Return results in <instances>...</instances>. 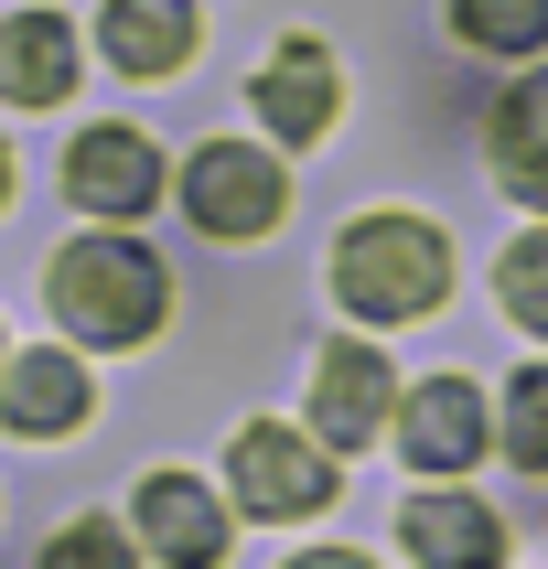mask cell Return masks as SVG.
I'll return each instance as SVG.
<instances>
[{
  "label": "cell",
  "instance_id": "cell-11",
  "mask_svg": "<svg viewBox=\"0 0 548 569\" xmlns=\"http://www.w3.org/2000/svg\"><path fill=\"white\" fill-rule=\"evenodd\" d=\"M87 366H76V355H11V366H0V419H11V430H22V441H64V430H76V419H87Z\"/></svg>",
  "mask_w": 548,
  "mask_h": 569
},
{
  "label": "cell",
  "instance_id": "cell-21",
  "mask_svg": "<svg viewBox=\"0 0 548 569\" xmlns=\"http://www.w3.org/2000/svg\"><path fill=\"white\" fill-rule=\"evenodd\" d=\"M0 366H11V355H0Z\"/></svg>",
  "mask_w": 548,
  "mask_h": 569
},
{
  "label": "cell",
  "instance_id": "cell-7",
  "mask_svg": "<svg viewBox=\"0 0 548 569\" xmlns=\"http://www.w3.org/2000/svg\"><path fill=\"white\" fill-rule=\"evenodd\" d=\"M398 451H409L419 473H462V462L484 451V398H474V377H419L409 409H398Z\"/></svg>",
  "mask_w": 548,
  "mask_h": 569
},
{
  "label": "cell",
  "instance_id": "cell-9",
  "mask_svg": "<svg viewBox=\"0 0 548 569\" xmlns=\"http://www.w3.org/2000/svg\"><path fill=\"white\" fill-rule=\"evenodd\" d=\"M140 548H161L172 569H216L226 559V506L193 473H151L140 483Z\"/></svg>",
  "mask_w": 548,
  "mask_h": 569
},
{
  "label": "cell",
  "instance_id": "cell-18",
  "mask_svg": "<svg viewBox=\"0 0 548 569\" xmlns=\"http://www.w3.org/2000/svg\"><path fill=\"white\" fill-rule=\"evenodd\" d=\"M43 569H140V559H129V538L108 527V516H76V527L43 548Z\"/></svg>",
  "mask_w": 548,
  "mask_h": 569
},
{
  "label": "cell",
  "instance_id": "cell-6",
  "mask_svg": "<svg viewBox=\"0 0 548 569\" xmlns=\"http://www.w3.org/2000/svg\"><path fill=\"white\" fill-rule=\"evenodd\" d=\"M398 366H387L377 345H322L312 366V441L322 451H355V441H377V419L398 409Z\"/></svg>",
  "mask_w": 548,
  "mask_h": 569
},
{
  "label": "cell",
  "instance_id": "cell-5",
  "mask_svg": "<svg viewBox=\"0 0 548 569\" xmlns=\"http://www.w3.org/2000/svg\"><path fill=\"white\" fill-rule=\"evenodd\" d=\"M64 193H76L97 226H129L140 204H161V151L140 129H87V140L64 151Z\"/></svg>",
  "mask_w": 548,
  "mask_h": 569
},
{
  "label": "cell",
  "instance_id": "cell-15",
  "mask_svg": "<svg viewBox=\"0 0 548 569\" xmlns=\"http://www.w3.org/2000/svg\"><path fill=\"white\" fill-rule=\"evenodd\" d=\"M451 32L484 54H538L548 43V0H451Z\"/></svg>",
  "mask_w": 548,
  "mask_h": 569
},
{
  "label": "cell",
  "instance_id": "cell-8",
  "mask_svg": "<svg viewBox=\"0 0 548 569\" xmlns=\"http://www.w3.org/2000/svg\"><path fill=\"white\" fill-rule=\"evenodd\" d=\"M398 548H409L419 569H506V527H495V506H474V495H409Z\"/></svg>",
  "mask_w": 548,
  "mask_h": 569
},
{
  "label": "cell",
  "instance_id": "cell-3",
  "mask_svg": "<svg viewBox=\"0 0 548 569\" xmlns=\"http://www.w3.org/2000/svg\"><path fill=\"white\" fill-rule=\"evenodd\" d=\"M280 204H290L280 161L248 151V140H205V151L183 161V216L205 226V237H269Z\"/></svg>",
  "mask_w": 548,
  "mask_h": 569
},
{
  "label": "cell",
  "instance_id": "cell-1",
  "mask_svg": "<svg viewBox=\"0 0 548 569\" xmlns=\"http://www.w3.org/2000/svg\"><path fill=\"white\" fill-rule=\"evenodd\" d=\"M451 290V237L430 216H355L333 237V301L366 322H419Z\"/></svg>",
  "mask_w": 548,
  "mask_h": 569
},
{
  "label": "cell",
  "instance_id": "cell-12",
  "mask_svg": "<svg viewBox=\"0 0 548 569\" xmlns=\"http://www.w3.org/2000/svg\"><path fill=\"white\" fill-rule=\"evenodd\" d=\"M193 0H108L97 11V43H108V64L119 76H172V64L193 54Z\"/></svg>",
  "mask_w": 548,
  "mask_h": 569
},
{
  "label": "cell",
  "instance_id": "cell-14",
  "mask_svg": "<svg viewBox=\"0 0 548 569\" xmlns=\"http://www.w3.org/2000/svg\"><path fill=\"white\" fill-rule=\"evenodd\" d=\"M495 183L548 216V76H527V87L495 108Z\"/></svg>",
  "mask_w": 548,
  "mask_h": 569
},
{
  "label": "cell",
  "instance_id": "cell-2",
  "mask_svg": "<svg viewBox=\"0 0 548 569\" xmlns=\"http://www.w3.org/2000/svg\"><path fill=\"white\" fill-rule=\"evenodd\" d=\"M161 301H172L161 258L140 237H119V226H97V237H76L54 258V312L76 345H140V333H161Z\"/></svg>",
  "mask_w": 548,
  "mask_h": 569
},
{
  "label": "cell",
  "instance_id": "cell-19",
  "mask_svg": "<svg viewBox=\"0 0 548 569\" xmlns=\"http://www.w3.org/2000/svg\"><path fill=\"white\" fill-rule=\"evenodd\" d=\"M290 569H377V559H355V548H312V559H290Z\"/></svg>",
  "mask_w": 548,
  "mask_h": 569
},
{
  "label": "cell",
  "instance_id": "cell-20",
  "mask_svg": "<svg viewBox=\"0 0 548 569\" xmlns=\"http://www.w3.org/2000/svg\"><path fill=\"white\" fill-rule=\"evenodd\" d=\"M0 204H11V151H0Z\"/></svg>",
  "mask_w": 548,
  "mask_h": 569
},
{
  "label": "cell",
  "instance_id": "cell-17",
  "mask_svg": "<svg viewBox=\"0 0 548 569\" xmlns=\"http://www.w3.org/2000/svg\"><path fill=\"white\" fill-rule=\"evenodd\" d=\"M506 451L527 462V473H548V366H527L506 398Z\"/></svg>",
  "mask_w": 548,
  "mask_h": 569
},
{
  "label": "cell",
  "instance_id": "cell-16",
  "mask_svg": "<svg viewBox=\"0 0 548 569\" xmlns=\"http://www.w3.org/2000/svg\"><path fill=\"white\" fill-rule=\"evenodd\" d=\"M495 290H506V312L527 322V333H548V226H527L506 248V269H495Z\"/></svg>",
  "mask_w": 548,
  "mask_h": 569
},
{
  "label": "cell",
  "instance_id": "cell-10",
  "mask_svg": "<svg viewBox=\"0 0 548 569\" xmlns=\"http://www.w3.org/2000/svg\"><path fill=\"white\" fill-rule=\"evenodd\" d=\"M258 119L280 129V140H322V129H333V54H322L312 32H290L280 54L258 64Z\"/></svg>",
  "mask_w": 548,
  "mask_h": 569
},
{
  "label": "cell",
  "instance_id": "cell-13",
  "mask_svg": "<svg viewBox=\"0 0 548 569\" xmlns=\"http://www.w3.org/2000/svg\"><path fill=\"white\" fill-rule=\"evenodd\" d=\"M76 87V32L54 11H22V22H0V97L11 108H54Z\"/></svg>",
  "mask_w": 548,
  "mask_h": 569
},
{
  "label": "cell",
  "instance_id": "cell-4",
  "mask_svg": "<svg viewBox=\"0 0 548 569\" xmlns=\"http://www.w3.org/2000/svg\"><path fill=\"white\" fill-rule=\"evenodd\" d=\"M226 473H237V506H248V516H280V527L333 506V462H322V441H301L290 419H248Z\"/></svg>",
  "mask_w": 548,
  "mask_h": 569
}]
</instances>
